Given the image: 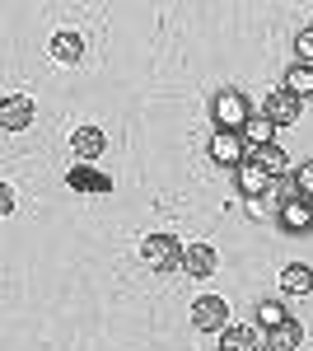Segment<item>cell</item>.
I'll use <instances>...</instances> for the list:
<instances>
[{
	"label": "cell",
	"mask_w": 313,
	"mask_h": 351,
	"mask_svg": "<svg viewBox=\"0 0 313 351\" xmlns=\"http://www.w3.org/2000/svg\"><path fill=\"white\" fill-rule=\"evenodd\" d=\"M220 351H258V324H229L220 332Z\"/></svg>",
	"instance_id": "14"
},
{
	"label": "cell",
	"mask_w": 313,
	"mask_h": 351,
	"mask_svg": "<svg viewBox=\"0 0 313 351\" xmlns=\"http://www.w3.org/2000/svg\"><path fill=\"white\" fill-rule=\"evenodd\" d=\"M210 117H215V132H243L253 122V104L243 89H220L210 99Z\"/></svg>",
	"instance_id": "2"
},
{
	"label": "cell",
	"mask_w": 313,
	"mask_h": 351,
	"mask_svg": "<svg viewBox=\"0 0 313 351\" xmlns=\"http://www.w3.org/2000/svg\"><path fill=\"white\" fill-rule=\"evenodd\" d=\"M215 248L210 243H187V258H183V271L187 276H215Z\"/></svg>",
	"instance_id": "13"
},
{
	"label": "cell",
	"mask_w": 313,
	"mask_h": 351,
	"mask_svg": "<svg viewBox=\"0 0 313 351\" xmlns=\"http://www.w3.org/2000/svg\"><path fill=\"white\" fill-rule=\"evenodd\" d=\"M0 127L5 132H28L33 127V99L28 94H5L0 99Z\"/></svg>",
	"instance_id": "6"
},
{
	"label": "cell",
	"mask_w": 313,
	"mask_h": 351,
	"mask_svg": "<svg viewBox=\"0 0 313 351\" xmlns=\"http://www.w3.org/2000/svg\"><path fill=\"white\" fill-rule=\"evenodd\" d=\"M192 328H201V332H225V328H229V304L220 295H201L192 304Z\"/></svg>",
	"instance_id": "5"
},
{
	"label": "cell",
	"mask_w": 313,
	"mask_h": 351,
	"mask_svg": "<svg viewBox=\"0 0 313 351\" xmlns=\"http://www.w3.org/2000/svg\"><path fill=\"white\" fill-rule=\"evenodd\" d=\"M248 141H243V132H210V160L225 164V169H238V164H248V150H243Z\"/></svg>",
	"instance_id": "4"
},
{
	"label": "cell",
	"mask_w": 313,
	"mask_h": 351,
	"mask_svg": "<svg viewBox=\"0 0 313 351\" xmlns=\"http://www.w3.org/2000/svg\"><path fill=\"white\" fill-rule=\"evenodd\" d=\"M281 291L286 295H313V267H304V263L281 267Z\"/></svg>",
	"instance_id": "15"
},
{
	"label": "cell",
	"mask_w": 313,
	"mask_h": 351,
	"mask_svg": "<svg viewBox=\"0 0 313 351\" xmlns=\"http://www.w3.org/2000/svg\"><path fill=\"white\" fill-rule=\"evenodd\" d=\"M281 89H290L295 99H313V66L295 61V66L286 71V80H281Z\"/></svg>",
	"instance_id": "17"
},
{
	"label": "cell",
	"mask_w": 313,
	"mask_h": 351,
	"mask_svg": "<svg viewBox=\"0 0 313 351\" xmlns=\"http://www.w3.org/2000/svg\"><path fill=\"white\" fill-rule=\"evenodd\" d=\"M286 319H290V314H286V304H281V300H262V304H258V328H266V332H271V328H281Z\"/></svg>",
	"instance_id": "19"
},
{
	"label": "cell",
	"mask_w": 313,
	"mask_h": 351,
	"mask_svg": "<svg viewBox=\"0 0 313 351\" xmlns=\"http://www.w3.org/2000/svg\"><path fill=\"white\" fill-rule=\"evenodd\" d=\"M295 183H299V197H313V160L295 169Z\"/></svg>",
	"instance_id": "21"
},
{
	"label": "cell",
	"mask_w": 313,
	"mask_h": 351,
	"mask_svg": "<svg viewBox=\"0 0 313 351\" xmlns=\"http://www.w3.org/2000/svg\"><path fill=\"white\" fill-rule=\"evenodd\" d=\"M299 342H304V328H299V319H286L281 328H271V332H266V347H271V351H295Z\"/></svg>",
	"instance_id": "16"
},
{
	"label": "cell",
	"mask_w": 313,
	"mask_h": 351,
	"mask_svg": "<svg viewBox=\"0 0 313 351\" xmlns=\"http://www.w3.org/2000/svg\"><path fill=\"white\" fill-rule=\"evenodd\" d=\"M295 52H299V61H304V66H313V24L295 33Z\"/></svg>",
	"instance_id": "20"
},
{
	"label": "cell",
	"mask_w": 313,
	"mask_h": 351,
	"mask_svg": "<svg viewBox=\"0 0 313 351\" xmlns=\"http://www.w3.org/2000/svg\"><path fill=\"white\" fill-rule=\"evenodd\" d=\"M309 216H313V197H309Z\"/></svg>",
	"instance_id": "23"
},
{
	"label": "cell",
	"mask_w": 313,
	"mask_h": 351,
	"mask_svg": "<svg viewBox=\"0 0 313 351\" xmlns=\"http://www.w3.org/2000/svg\"><path fill=\"white\" fill-rule=\"evenodd\" d=\"M183 258H187V243L173 239V234H145V239H140V263L150 271H159V276L178 271Z\"/></svg>",
	"instance_id": "1"
},
{
	"label": "cell",
	"mask_w": 313,
	"mask_h": 351,
	"mask_svg": "<svg viewBox=\"0 0 313 351\" xmlns=\"http://www.w3.org/2000/svg\"><path fill=\"white\" fill-rule=\"evenodd\" d=\"M234 183L243 197H266V192L276 188V178L266 173V169H258V164H238L234 169Z\"/></svg>",
	"instance_id": "8"
},
{
	"label": "cell",
	"mask_w": 313,
	"mask_h": 351,
	"mask_svg": "<svg viewBox=\"0 0 313 351\" xmlns=\"http://www.w3.org/2000/svg\"><path fill=\"white\" fill-rule=\"evenodd\" d=\"M103 132H99V127H75V132H71V155H75L79 164H94L99 160V155H103Z\"/></svg>",
	"instance_id": "7"
},
{
	"label": "cell",
	"mask_w": 313,
	"mask_h": 351,
	"mask_svg": "<svg viewBox=\"0 0 313 351\" xmlns=\"http://www.w3.org/2000/svg\"><path fill=\"white\" fill-rule=\"evenodd\" d=\"M47 56H52L56 66H79V56H84V38H79V33H52Z\"/></svg>",
	"instance_id": "9"
},
{
	"label": "cell",
	"mask_w": 313,
	"mask_h": 351,
	"mask_svg": "<svg viewBox=\"0 0 313 351\" xmlns=\"http://www.w3.org/2000/svg\"><path fill=\"white\" fill-rule=\"evenodd\" d=\"M276 220H281V230H290V234H304V230H313L309 197H295V202H286V206L276 211Z\"/></svg>",
	"instance_id": "12"
},
{
	"label": "cell",
	"mask_w": 313,
	"mask_h": 351,
	"mask_svg": "<svg viewBox=\"0 0 313 351\" xmlns=\"http://www.w3.org/2000/svg\"><path fill=\"white\" fill-rule=\"evenodd\" d=\"M10 211H14V188L0 183V216H10Z\"/></svg>",
	"instance_id": "22"
},
{
	"label": "cell",
	"mask_w": 313,
	"mask_h": 351,
	"mask_svg": "<svg viewBox=\"0 0 313 351\" xmlns=\"http://www.w3.org/2000/svg\"><path fill=\"white\" fill-rule=\"evenodd\" d=\"M66 183H71V192H112V178L99 173L94 164H75V169L66 173Z\"/></svg>",
	"instance_id": "11"
},
{
	"label": "cell",
	"mask_w": 313,
	"mask_h": 351,
	"mask_svg": "<svg viewBox=\"0 0 313 351\" xmlns=\"http://www.w3.org/2000/svg\"><path fill=\"white\" fill-rule=\"evenodd\" d=\"M243 141H248L253 150H258V145H276V127H271L266 117H253V122L243 127Z\"/></svg>",
	"instance_id": "18"
},
{
	"label": "cell",
	"mask_w": 313,
	"mask_h": 351,
	"mask_svg": "<svg viewBox=\"0 0 313 351\" xmlns=\"http://www.w3.org/2000/svg\"><path fill=\"white\" fill-rule=\"evenodd\" d=\"M299 112H304V99H295L290 89H271L266 104H262V117H266L271 127H295Z\"/></svg>",
	"instance_id": "3"
},
{
	"label": "cell",
	"mask_w": 313,
	"mask_h": 351,
	"mask_svg": "<svg viewBox=\"0 0 313 351\" xmlns=\"http://www.w3.org/2000/svg\"><path fill=\"white\" fill-rule=\"evenodd\" d=\"M248 164L266 169L271 178H290V155L281 145H258V150H248Z\"/></svg>",
	"instance_id": "10"
},
{
	"label": "cell",
	"mask_w": 313,
	"mask_h": 351,
	"mask_svg": "<svg viewBox=\"0 0 313 351\" xmlns=\"http://www.w3.org/2000/svg\"><path fill=\"white\" fill-rule=\"evenodd\" d=\"M258 351H271V347H258Z\"/></svg>",
	"instance_id": "24"
}]
</instances>
